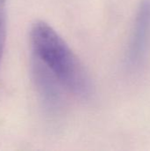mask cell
<instances>
[{
  "label": "cell",
  "instance_id": "obj_1",
  "mask_svg": "<svg viewBox=\"0 0 150 151\" xmlns=\"http://www.w3.org/2000/svg\"><path fill=\"white\" fill-rule=\"evenodd\" d=\"M32 55L56 76L66 91L88 99L92 95V82L84 65L66 42L48 23L37 20L29 34Z\"/></svg>",
  "mask_w": 150,
  "mask_h": 151
},
{
  "label": "cell",
  "instance_id": "obj_2",
  "mask_svg": "<svg viewBox=\"0 0 150 151\" xmlns=\"http://www.w3.org/2000/svg\"><path fill=\"white\" fill-rule=\"evenodd\" d=\"M31 74L44 112L50 119H57L65 106V88L45 65L34 55L31 58Z\"/></svg>",
  "mask_w": 150,
  "mask_h": 151
},
{
  "label": "cell",
  "instance_id": "obj_3",
  "mask_svg": "<svg viewBox=\"0 0 150 151\" xmlns=\"http://www.w3.org/2000/svg\"><path fill=\"white\" fill-rule=\"evenodd\" d=\"M150 35V0H143L138 8L127 60L130 65L136 66L143 59Z\"/></svg>",
  "mask_w": 150,
  "mask_h": 151
},
{
  "label": "cell",
  "instance_id": "obj_4",
  "mask_svg": "<svg viewBox=\"0 0 150 151\" xmlns=\"http://www.w3.org/2000/svg\"><path fill=\"white\" fill-rule=\"evenodd\" d=\"M7 34V1L0 0V63L4 54Z\"/></svg>",
  "mask_w": 150,
  "mask_h": 151
}]
</instances>
